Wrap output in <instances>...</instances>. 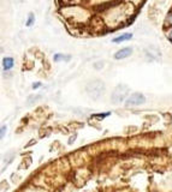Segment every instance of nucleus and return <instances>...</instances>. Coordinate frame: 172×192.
Masks as SVG:
<instances>
[{"label":"nucleus","instance_id":"f257e3e1","mask_svg":"<svg viewBox=\"0 0 172 192\" xmlns=\"http://www.w3.org/2000/svg\"><path fill=\"white\" fill-rule=\"evenodd\" d=\"M87 91L91 98H99L105 91V85L101 81H94V82H90L88 84Z\"/></svg>","mask_w":172,"mask_h":192},{"label":"nucleus","instance_id":"f03ea898","mask_svg":"<svg viewBox=\"0 0 172 192\" xmlns=\"http://www.w3.org/2000/svg\"><path fill=\"white\" fill-rule=\"evenodd\" d=\"M145 102H146V97L141 93H134L132 95H130L126 98L125 104L128 107H135V106H140V104H142Z\"/></svg>","mask_w":172,"mask_h":192},{"label":"nucleus","instance_id":"7ed1b4c3","mask_svg":"<svg viewBox=\"0 0 172 192\" xmlns=\"http://www.w3.org/2000/svg\"><path fill=\"white\" fill-rule=\"evenodd\" d=\"M128 91H129V89H128V87H126V85H118V87L116 88L114 93L112 94V101H113L114 103H119V102H122V101L125 98V96H126V94H128Z\"/></svg>","mask_w":172,"mask_h":192},{"label":"nucleus","instance_id":"20e7f679","mask_svg":"<svg viewBox=\"0 0 172 192\" xmlns=\"http://www.w3.org/2000/svg\"><path fill=\"white\" fill-rule=\"evenodd\" d=\"M131 54H132V48L131 47H125V48H122L118 52H116L114 59L116 60H123V59L129 58Z\"/></svg>","mask_w":172,"mask_h":192},{"label":"nucleus","instance_id":"39448f33","mask_svg":"<svg viewBox=\"0 0 172 192\" xmlns=\"http://www.w3.org/2000/svg\"><path fill=\"white\" fill-rule=\"evenodd\" d=\"M131 39H132V34L125 33V34H123V35H119V36L114 37V39L112 40V42H114V43H120V42H124V41H130Z\"/></svg>","mask_w":172,"mask_h":192},{"label":"nucleus","instance_id":"423d86ee","mask_svg":"<svg viewBox=\"0 0 172 192\" xmlns=\"http://www.w3.org/2000/svg\"><path fill=\"white\" fill-rule=\"evenodd\" d=\"M13 65H14V60H13V58H11V57H6V58H4V59H2V67H4V70L8 71V70H11V69L13 67Z\"/></svg>","mask_w":172,"mask_h":192},{"label":"nucleus","instance_id":"0eeeda50","mask_svg":"<svg viewBox=\"0 0 172 192\" xmlns=\"http://www.w3.org/2000/svg\"><path fill=\"white\" fill-rule=\"evenodd\" d=\"M53 59H54V61H57V63H59V61H69V60L71 59V57L59 53V54H56V55L53 57Z\"/></svg>","mask_w":172,"mask_h":192},{"label":"nucleus","instance_id":"6e6552de","mask_svg":"<svg viewBox=\"0 0 172 192\" xmlns=\"http://www.w3.org/2000/svg\"><path fill=\"white\" fill-rule=\"evenodd\" d=\"M34 13H29V17H28V20H27V26H31L33 23H34Z\"/></svg>","mask_w":172,"mask_h":192},{"label":"nucleus","instance_id":"1a4fd4ad","mask_svg":"<svg viewBox=\"0 0 172 192\" xmlns=\"http://www.w3.org/2000/svg\"><path fill=\"white\" fill-rule=\"evenodd\" d=\"M5 132H6V126H5V125H2V126H1V138H4Z\"/></svg>","mask_w":172,"mask_h":192},{"label":"nucleus","instance_id":"9d476101","mask_svg":"<svg viewBox=\"0 0 172 192\" xmlns=\"http://www.w3.org/2000/svg\"><path fill=\"white\" fill-rule=\"evenodd\" d=\"M76 137H77V136H76V135H75V136H72V137H71V138H70V139H69V144H72V142H74V141H75V139H76Z\"/></svg>","mask_w":172,"mask_h":192},{"label":"nucleus","instance_id":"9b49d317","mask_svg":"<svg viewBox=\"0 0 172 192\" xmlns=\"http://www.w3.org/2000/svg\"><path fill=\"white\" fill-rule=\"evenodd\" d=\"M41 87V83H36V84H33V89H37Z\"/></svg>","mask_w":172,"mask_h":192},{"label":"nucleus","instance_id":"f8f14e48","mask_svg":"<svg viewBox=\"0 0 172 192\" xmlns=\"http://www.w3.org/2000/svg\"><path fill=\"white\" fill-rule=\"evenodd\" d=\"M107 115H110V113H105V114H97L96 116H99V118H105V116H107Z\"/></svg>","mask_w":172,"mask_h":192},{"label":"nucleus","instance_id":"ddd939ff","mask_svg":"<svg viewBox=\"0 0 172 192\" xmlns=\"http://www.w3.org/2000/svg\"><path fill=\"white\" fill-rule=\"evenodd\" d=\"M169 37H170V40L172 41V30L170 31V34H169Z\"/></svg>","mask_w":172,"mask_h":192}]
</instances>
